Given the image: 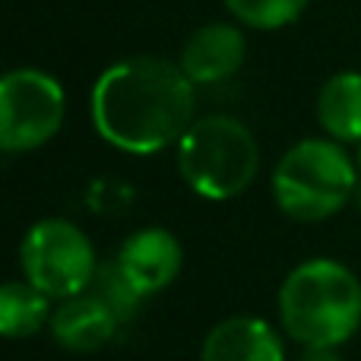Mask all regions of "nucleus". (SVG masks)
Returning <instances> with one entry per match:
<instances>
[{
	"instance_id": "f257e3e1",
	"label": "nucleus",
	"mask_w": 361,
	"mask_h": 361,
	"mask_svg": "<svg viewBox=\"0 0 361 361\" xmlns=\"http://www.w3.org/2000/svg\"><path fill=\"white\" fill-rule=\"evenodd\" d=\"M92 127L111 149L156 156L197 121V86L178 61L140 54L102 70L89 95Z\"/></svg>"
},
{
	"instance_id": "f03ea898",
	"label": "nucleus",
	"mask_w": 361,
	"mask_h": 361,
	"mask_svg": "<svg viewBox=\"0 0 361 361\" xmlns=\"http://www.w3.org/2000/svg\"><path fill=\"white\" fill-rule=\"evenodd\" d=\"M279 324L301 349H343L361 326V279L330 257L298 263L279 286Z\"/></svg>"
},
{
	"instance_id": "7ed1b4c3",
	"label": "nucleus",
	"mask_w": 361,
	"mask_h": 361,
	"mask_svg": "<svg viewBox=\"0 0 361 361\" xmlns=\"http://www.w3.org/2000/svg\"><path fill=\"white\" fill-rule=\"evenodd\" d=\"M358 162L330 137H307L288 146L273 169V200L292 222H324L355 200Z\"/></svg>"
},
{
	"instance_id": "20e7f679",
	"label": "nucleus",
	"mask_w": 361,
	"mask_h": 361,
	"mask_svg": "<svg viewBox=\"0 0 361 361\" xmlns=\"http://www.w3.org/2000/svg\"><path fill=\"white\" fill-rule=\"evenodd\" d=\"M178 175L197 197L225 203L254 184L260 171V146L247 124L231 114L197 118L175 146Z\"/></svg>"
},
{
	"instance_id": "39448f33",
	"label": "nucleus",
	"mask_w": 361,
	"mask_h": 361,
	"mask_svg": "<svg viewBox=\"0 0 361 361\" xmlns=\"http://www.w3.org/2000/svg\"><path fill=\"white\" fill-rule=\"evenodd\" d=\"M99 257L89 235L70 219H38L19 244L23 279L51 301L76 298L89 288Z\"/></svg>"
},
{
	"instance_id": "423d86ee",
	"label": "nucleus",
	"mask_w": 361,
	"mask_h": 361,
	"mask_svg": "<svg viewBox=\"0 0 361 361\" xmlns=\"http://www.w3.org/2000/svg\"><path fill=\"white\" fill-rule=\"evenodd\" d=\"M67 118V92L48 70L19 67L0 80V149L35 152L57 137Z\"/></svg>"
},
{
	"instance_id": "0eeeda50",
	"label": "nucleus",
	"mask_w": 361,
	"mask_h": 361,
	"mask_svg": "<svg viewBox=\"0 0 361 361\" xmlns=\"http://www.w3.org/2000/svg\"><path fill=\"white\" fill-rule=\"evenodd\" d=\"M118 267L133 282L143 298L159 295L180 276L184 267V247L169 228L162 225H146V228L133 231L118 250Z\"/></svg>"
},
{
	"instance_id": "6e6552de",
	"label": "nucleus",
	"mask_w": 361,
	"mask_h": 361,
	"mask_svg": "<svg viewBox=\"0 0 361 361\" xmlns=\"http://www.w3.org/2000/svg\"><path fill=\"white\" fill-rule=\"evenodd\" d=\"M247 38L235 23H206L190 32L180 48V70L193 86H219L244 67Z\"/></svg>"
},
{
	"instance_id": "1a4fd4ad",
	"label": "nucleus",
	"mask_w": 361,
	"mask_h": 361,
	"mask_svg": "<svg viewBox=\"0 0 361 361\" xmlns=\"http://www.w3.org/2000/svg\"><path fill=\"white\" fill-rule=\"evenodd\" d=\"M200 361H286V343L269 320L235 314L206 333Z\"/></svg>"
},
{
	"instance_id": "9d476101",
	"label": "nucleus",
	"mask_w": 361,
	"mask_h": 361,
	"mask_svg": "<svg viewBox=\"0 0 361 361\" xmlns=\"http://www.w3.org/2000/svg\"><path fill=\"white\" fill-rule=\"evenodd\" d=\"M118 330L121 324L114 320V314L89 292L61 301L51 314V339L76 355H92L105 349Z\"/></svg>"
},
{
	"instance_id": "9b49d317",
	"label": "nucleus",
	"mask_w": 361,
	"mask_h": 361,
	"mask_svg": "<svg viewBox=\"0 0 361 361\" xmlns=\"http://www.w3.org/2000/svg\"><path fill=\"white\" fill-rule=\"evenodd\" d=\"M317 124L330 140L361 143V73L339 70L317 92Z\"/></svg>"
},
{
	"instance_id": "f8f14e48",
	"label": "nucleus",
	"mask_w": 361,
	"mask_h": 361,
	"mask_svg": "<svg viewBox=\"0 0 361 361\" xmlns=\"http://www.w3.org/2000/svg\"><path fill=\"white\" fill-rule=\"evenodd\" d=\"M51 298L32 282L13 279L0 288V333L6 339H29L51 326Z\"/></svg>"
},
{
	"instance_id": "ddd939ff",
	"label": "nucleus",
	"mask_w": 361,
	"mask_h": 361,
	"mask_svg": "<svg viewBox=\"0 0 361 361\" xmlns=\"http://www.w3.org/2000/svg\"><path fill=\"white\" fill-rule=\"evenodd\" d=\"M86 292L92 295L95 301H102V305L114 314V320H118L121 326L130 324V320L137 317L140 305H143V295L133 288V282L124 276V269L118 267V260L99 263V269H95V276H92Z\"/></svg>"
},
{
	"instance_id": "4468645a",
	"label": "nucleus",
	"mask_w": 361,
	"mask_h": 361,
	"mask_svg": "<svg viewBox=\"0 0 361 361\" xmlns=\"http://www.w3.org/2000/svg\"><path fill=\"white\" fill-rule=\"evenodd\" d=\"M231 19L257 32H276L292 25L311 0H222Z\"/></svg>"
},
{
	"instance_id": "2eb2a0df",
	"label": "nucleus",
	"mask_w": 361,
	"mask_h": 361,
	"mask_svg": "<svg viewBox=\"0 0 361 361\" xmlns=\"http://www.w3.org/2000/svg\"><path fill=\"white\" fill-rule=\"evenodd\" d=\"M298 361H343V355L333 345H305Z\"/></svg>"
},
{
	"instance_id": "dca6fc26",
	"label": "nucleus",
	"mask_w": 361,
	"mask_h": 361,
	"mask_svg": "<svg viewBox=\"0 0 361 361\" xmlns=\"http://www.w3.org/2000/svg\"><path fill=\"white\" fill-rule=\"evenodd\" d=\"M355 203L361 206V180H358V190H355Z\"/></svg>"
},
{
	"instance_id": "f3484780",
	"label": "nucleus",
	"mask_w": 361,
	"mask_h": 361,
	"mask_svg": "<svg viewBox=\"0 0 361 361\" xmlns=\"http://www.w3.org/2000/svg\"><path fill=\"white\" fill-rule=\"evenodd\" d=\"M355 162H358V171H361V143H358V159H355Z\"/></svg>"
}]
</instances>
